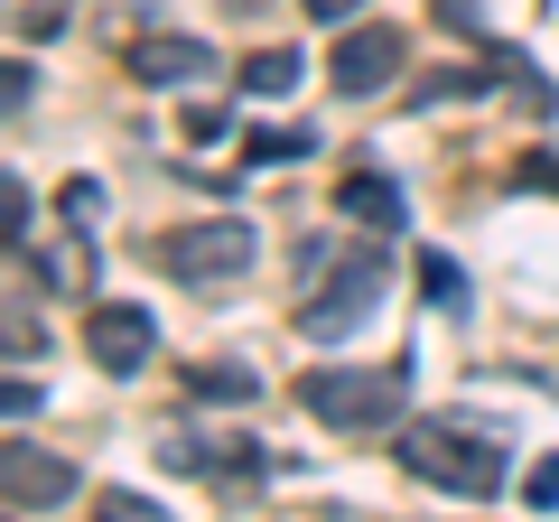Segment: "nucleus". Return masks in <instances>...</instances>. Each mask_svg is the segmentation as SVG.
I'll return each instance as SVG.
<instances>
[{"instance_id": "13", "label": "nucleus", "mask_w": 559, "mask_h": 522, "mask_svg": "<svg viewBox=\"0 0 559 522\" xmlns=\"http://www.w3.org/2000/svg\"><path fill=\"white\" fill-rule=\"evenodd\" d=\"M242 159H252V168H289V159H308V131H252Z\"/></svg>"}, {"instance_id": "18", "label": "nucleus", "mask_w": 559, "mask_h": 522, "mask_svg": "<svg viewBox=\"0 0 559 522\" xmlns=\"http://www.w3.org/2000/svg\"><path fill=\"white\" fill-rule=\"evenodd\" d=\"M187 141H224V112H215V103H187Z\"/></svg>"}, {"instance_id": "12", "label": "nucleus", "mask_w": 559, "mask_h": 522, "mask_svg": "<svg viewBox=\"0 0 559 522\" xmlns=\"http://www.w3.org/2000/svg\"><path fill=\"white\" fill-rule=\"evenodd\" d=\"M419 289H429L439 308H466V271H457L448 252H419Z\"/></svg>"}, {"instance_id": "4", "label": "nucleus", "mask_w": 559, "mask_h": 522, "mask_svg": "<svg viewBox=\"0 0 559 522\" xmlns=\"http://www.w3.org/2000/svg\"><path fill=\"white\" fill-rule=\"evenodd\" d=\"M252 252H261V234H252L242 215L187 224V234H168V242H159V261L178 271V281H234V271H252Z\"/></svg>"}, {"instance_id": "9", "label": "nucleus", "mask_w": 559, "mask_h": 522, "mask_svg": "<svg viewBox=\"0 0 559 522\" xmlns=\"http://www.w3.org/2000/svg\"><path fill=\"white\" fill-rule=\"evenodd\" d=\"M336 215L373 224V234H392V224H411V197H401L382 168H355V178H336Z\"/></svg>"}, {"instance_id": "14", "label": "nucleus", "mask_w": 559, "mask_h": 522, "mask_svg": "<svg viewBox=\"0 0 559 522\" xmlns=\"http://www.w3.org/2000/svg\"><path fill=\"white\" fill-rule=\"evenodd\" d=\"M522 503H532V513H559V458H540L532 476H522Z\"/></svg>"}, {"instance_id": "1", "label": "nucleus", "mask_w": 559, "mask_h": 522, "mask_svg": "<svg viewBox=\"0 0 559 522\" xmlns=\"http://www.w3.org/2000/svg\"><path fill=\"white\" fill-rule=\"evenodd\" d=\"M401 466L429 485H448V495H503V439L476 420H411L401 429Z\"/></svg>"}, {"instance_id": "6", "label": "nucleus", "mask_w": 559, "mask_h": 522, "mask_svg": "<svg viewBox=\"0 0 559 522\" xmlns=\"http://www.w3.org/2000/svg\"><path fill=\"white\" fill-rule=\"evenodd\" d=\"M84 345H94L103 373H140V364H150V345H159V327H150V308H94Z\"/></svg>"}, {"instance_id": "21", "label": "nucleus", "mask_w": 559, "mask_h": 522, "mask_svg": "<svg viewBox=\"0 0 559 522\" xmlns=\"http://www.w3.org/2000/svg\"><path fill=\"white\" fill-rule=\"evenodd\" d=\"M355 522H373V513H355Z\"/></svg>"}, {"instance_id": "8", "label": "nucleus", "mask_w": 559, "mask_h": 522, "mask_svg": "<svg viewBox=\"0 0 559 522\" xmlns=\"http://www.w3.org/2000/svg\"><path fill=\"white\" fill-rule=\"evenodd\" d=\"M131 75L140 84H197V75H215V47L205 38H131Z\"/></svg>"}, {"instance_id": "19", "label": "nucleus", "mask_w": 559, "mask_h": 522, "mask_svg": "<svg viewBox=\"0 0 559 522\" xmlns=\"http://www.w3.org/2000/svg\"><path fill=\"white\" fill-rule=\"evenodd\" d=\"M439 20L448 28H485V10H476V0H439Z\"/></svg>"}, {"instance_id": "16", "label": "nucleus", "mask_w": 559, "mask_h": 522, "mask_svg": "<svg viewBox=\"0 0 559 522\" xmlns=\"http://www.w3.org/2000/svg\"><path fill=\"white\" fill-rule=\"evenodd\" d=\"M0 215H10V224H0V234H10V252H20V242H28V187H20V178L0 187Z\"/></svg>"}, {"instance_id": "7", "label": "nucleus", "mask_w": 559, "mask_h": 522, "mask_svg": "<svg viewBox=\"0 0 559 522\" xmlns=\"http://www.w3.org/2000/svg\"><path fill=\"white\" fill-rule=\"evenodd\" d=\"M0 485H10V513H38V503H66V495H75V466L20 439L10 458H0Z\"/></svg>"}, {"instance_id": "17", "label": "nucleus", "mask_w": 559, "mask_h": 522, "mask_svg": "<svg viewBox=\"0 0 559 522\" xmlns=\"http://www.w3.org/2000/svg\"><path fill=\"white\" fill-rule=\"evenodd\" d=\"M28 94H38V75H28V66H10V75H0V103H10V121L28 112Z\"/></svg>"}, {"instance_id": "15", "label": "nucleus", "mask_w": 559, "mask_h": 522, "mask_svg": "<svg viewBox=\"0 0 559 522\" xmlns=\"http://www.w3.org/2000/svg\"><path fill=\"white\" fill-rule=\"evenodd\" d=\"M94 522H168V513H159L150 495H103V503H94Z\"/></svg>"}, {"instance_id": "5", "label": "nucleus", "mask_w": 559, "mask_h": 522, "mask_svg": "<svg viewBox=\"0 0 559 522\" xmlns=\"http://www.w3.org/2000/svg\"><path fill=\"white\" fill-rule=\"evenodd\" d=\"M401 57H411V38L401 28H355V38H336V94H382V84L401 75Z\"/></svg>"}, {"instance_id": "2", "label": "nucleus", "mask_w": 559, "mask_h": 522, "mask_svg": "<svg viewBox=\"0 0 559 522\" xmlns=\"http://www.w3.org/2000/svg\"><path fill=\"white\" fill-rule=\"evenodd\" d=\"M299 402L326 429H401V411H411V364H326V373L299 382Z\"/></svg>"}, {"instance_id": "10", "label": "nucleus", "mask_w": 559, "mask_h": 522, "mask_svg": "<svg viewBox=\"0 0 559 522\" xmlns=\"http://www.w3.org/2000/svg\"><path fill=\"white\" fill-rule=\"evenodd\" d=\"M299 75H308V57H299V47H252L234 84H242V94H289Z\"/></svg>"}, {"instance_id": "20", "label": "nucleus", "mask_w": 559, "mask_h": 522, "mask_svg": "<svg viewBox=\"0 0 559 522\" xmlns=\"http://www.w3.org/2000/svg\"><path fill=\"white\" fill-rule=\"evenodd\" d=\"M299 10H308V20H326V28H336V20H355V0H299Z\"/></svg>"}, {"instance_id": "11", "label": "nucleus", "mask_w": 559, "mask_h": 522, "mask_svg": "<svg viewBox=\"0 0 559 522\" xmlns=\"http://www.w3.org/2000/svg\"><path fill=\"white\" fill-rule=\"evenodd\" d=\"M187 392H197V402H252L261 373H242V364H197V373H187Z\"/></svg>"}, {"instance_id": "3", "label": "nucleus", "mask_w": 559, "mask_h": 522, "mask_svg": "<svg viewBox=\"0 0 559 522\" xmlns=\"http://www.w3.org/2000/svg\"><path fill=\"white\" fill-rule=\"evenodd\" d=\"M382 289H392V252H382V242H355V252L336 261V271H326L318 289H308V308H299V336H355L364 318H373V299Z\"/></svg>"}]
</instances>
